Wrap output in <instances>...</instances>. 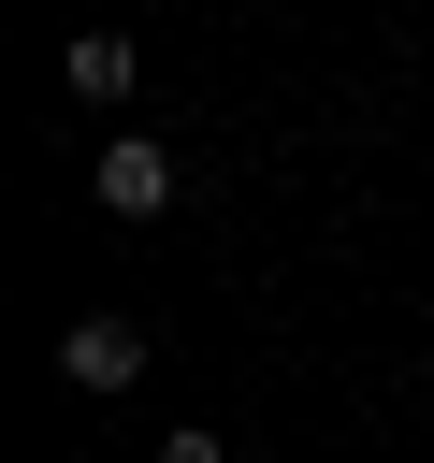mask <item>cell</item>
Instances as JSON below:
<instances>
[{
	"instance_id": "6da1fadb",
	"label": "cell",
	"mask_w": 434,
	"mask_h": 463,
	"mask_svg": "<svg viewBox=\"0 0 434 463\" xmlns=\"http://www.w3.org/2000/svg\"><path fill=\"white\" fill-rule=\"evenodd\" d=\"M58 376H72V391H130V376H145V333H130V318H72V333H58Z\"/></svg>"
},
{
	"instance_id": "7a4b0ae2",
	"label": "cell",
	"mask_w": 434,
	"mask_h": 463,
	"mask_svg": "<svg viewBox=\"0 0 434 463\" xmlns=\"http://www.w3.org/2000/svg\"><path fill=\"white\" fill-rule=\"evenodd\" d=\"M101 203H116V217H159V203H174V145L116 130V145H101Z\"/></svg>"
},
{
	"instance_id": "3957f363",
	"label": "cell",
	"mask_w": 434,
	"mask_h": 463,
	"mask_svg": "<svg viewBox=\"0 0 434 463\" xmlns=\"http://www.w3.org/2000/svg\"><path fill=\"white\" fill-rule=\"evenodd\" d=\"M58 87L72 101H130V29H72L58 43Z\"/></svg>"
},
{
	"instance_id": "277c9868",
	"label": "cell",
	"mask_w": 434,
	"mask_h": 463,
	"mask_svg": "<svg viewBox=\"0 0 434 463\" xmlns=\"http://www.w3.org/2000/svg\"><path fill=\"white\" fill-rule=\"evenodd\" d=\"M145 463H231V449H217V434H203V420H174V434H159V449H145Z\"/></svg>"
}]
</instances>
